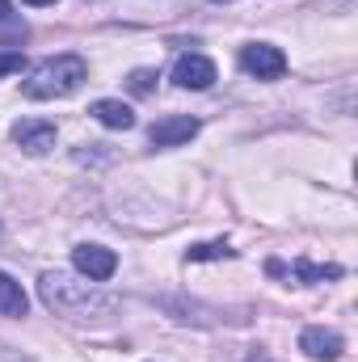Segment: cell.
<instances>
[{
	"label": "cell",
	"mask_w": 358,
	"mask_h": 362,
	"mask_svg": "<svg viewBox=\"0 0 358 362\" xmlns=\"http://www.w3.org/2000/svg\"><path fill=\"white\" fill-rule=\"evenodd\" d=\"M38 299H42L51 312L68 316V320H105V316L118 308V299H114L110 291H101V282H89V278L68 274V270H47L42 274V278H38Z\"/></svg>",
	"instance_id": "1"
},
{
	"label": "cell",
	"mask_w": 358,
	"mask_h": 362,
	"mask_svg": "<svg viewBox=\"0 0 358 362\" xmlns=\"http://www.w3.org/2000/svg\"><path fill=\"white\" fill-rule=\"evenodd\" d=\"M85 81H89V64H85L81 55H55V59H42V64L25 76L21 93H25L30 101H55V97L76 93Z\"/></svg>",
	"instance_id": "2"
},
{
	"label": "cell",
	"mask_w": 358,
	"mask_h": 362,
	"mask_svg": "<svg viewBox=\"0 0 358 362\" xmlns=\"http://www.w3.org/2000/svg\"><path fill=\"white\" fill-rule=\"evenodd\" d=\"M241 72H249L253 81H278L287 72V55L270 42H249L241 47Z\"/></svg>",
	"instance_id": "3"
},
{
	"label": "cell",
	"mask_w": 358,
	"mask_h": 362,
	"mask_svg": "<svg viewBox=\"0 0 358 362\" xmlns=\"http://www.w3.org/2000/svg\"><path fill=\"white\" fill-rule=\"evenodd\" d=\"M55 139H59V131L47 118H21V122H13V144L21 152H30V156H47L55 148Z\"/></svg>",
	"instance_id": "4"
},
{
	"label": "cell",
	"mask_w": 358,
	"mask_h": 362,
	"mask_svg": "<svg viewBox=\"0 0 358 362\" xmlns=\"http://www.w3.org/2000/svg\"><path fill=\"white\" fill-rule=\"evenodd\" d=\"M72 266L89 282H110L114 270H118V257H114V249H101V245H76L72 249Z\"/></svg>",
	"instance_id": "5"
},
{
	"label": "cell",
	"mask_w": 358,
	"mask_h": 362,
	"mask_svg": "<svg viewBox=\"0 0 358 362\" xmlns=\"http://www.w3.org/2000/svg\"><path fill=\"white\" fill-rule=\"evenodd\" d=\"M198 118H190V114H169V118H161V122H152V131H148V139H152V148H181V144H190L194 135H198Z\"/></svg>",
	"instance_id": "6"
},
{
	"label": "cell",
	"mask_w": 358,
	"mask_h": 362,
	"mask_svg": "<svg viewBox=\"0 0 358 362\" xmlns=\"http://www.w3.org/2000/svg\"><path fill=\"white\" fill-rule=\"evenodd\" d=\"M215 64L207 59V55H181L178 64H173V85L178 89H194V93H202V89H211L215 85Z\"/></svg>",
	"instance_id": "7"
},
{
	"label": "cell",
	"mask_w": 358,
	"mask_h": 362,
	"mask_svg": "<svg viewBox=\"0 0 358 362\" xmlns=\"http://www.w3.org/2000/svg\"><path fill=\"white\" fill-rule=\"evenodd\" d=\"M299 350H304L312 362H333V358H342L346 341H342L337 329H321V325H312V329L299 333Z\"/></svg>",
	"instance_id": "8"
},
{
	"label": "cell",
	"mask_w": 358,
	"mask_h": 362,
	"mask_svg": "<svg viewBox=\"0 0 358 362\" xmlns=\"http://www.w3.org/2000/svg\"><path fill=\"white\" fill-rule=\"evenodd\" d=\"M89 114L101 122V127H110V131H131V127H135V110H131L127 101H118V97H101V101H93Z\"/></svg>",
	"instance_id": "9"
},
{
	"label": "cell",
	"mask_w": 358,
	"mask_h": 362,
	"mask_svg": "<svg viewBox=\"0 0 358 362\" xmlns=\"http://www.w3.org/2000/svg\"><path fill=\"white\" fill-rule=\"evenodd\" d=\"M25 312H30V299H25L21 282H13L0 270V316H25Z\"/></svg>",
	"instance_id": "10"
},
{
	"label": "cell",
	"mask_w": 358,
	"mask_h": 362,
	"mask_svg": "<svg viewBox=\"0 0 358 362\" xmlns=\"http://www.w3.org/2000/svg\"><path fill=\"white\" fill-rule=\"evenodd\" d=\"M236 249L228 245V240H207V245H194V249H185V262H224V257H232Z\"/></svg>",
	"instance_id": "11"
},
{
	"label": "cell",
	"mask_w": 358,
	"mask_h": 362,
	"mask_svg": "<svg viewBox=\"0 0 358 362\" xmlns=\"http://www.w3.org/2000/svg\"><path fill=\"white\" fill-rule=\"evenodd\" d=\"M295 282H325V278H342V266H316V262H295L291 266Z\"/></svg>",
	"instance_id": "12"
},
{
	"label": "cell",
	"mask_w": 358,
	"mask_h": 362,
	"mask_svg": "<svg viewBox=\"0 0 358 362\" xmlns=\"http://www.w3.org/2000/svg\"><path fill=\"white\" fill-rule=\"evenodd\" d=\"M152 81H156V72H152V68H139V72H131V81H127V85H131V93L148 97V93H152Z\"/></svg>",
	"instance_id": "13"
},
{
	"label": "cell",
	"mask_w": 358,
	"mask_h": 362,
	"mask_svg": "<svg viewBox=\"0 0 358 362\" xmlns=\"http://www.w3.org/2000/svg\"><path fill=\"white\" fill-rule=\"evenodd\" d=\"M25 68V55L21 51H0V76H17Z\"/></svg>",
	"instance_id": "14"
},
{
	"label": "cell",
	"mask_w": 358,
	"mask_h": 362,
	"mask_svg": "<svg viewBox=\"0 0 358 362\" xmlns=\"http://www.w3.org/2000/svg\"><path fill=\"white\" fill-rule=\"evenodd\" d=\"M0 362H34V358L21 354V350H13V346H0Z\"/></svg>",
	"instance_id": "15"
},
{
	"label": "cell",
	"mask_w": 358,
	"mask_h": 362,
	"mask_svg": "<svg viewBox=\"0 0 358 362\" xmlns=\"http://www.w3.org/2000/svg\"><path fill=\"white\" fill-rule=\"evenodd\" d=\"M249 362H270V354H266V350H253V354H249Z\"/></svg>",
	"instance_id": "16"
},
{
	"label": "cell",
	"mask_w": 358,
	"mask_h": 362,
	"mask_svg": "<svg viewBox=\"0 0 358 362\" xmlns=\"http://www.w3.org/2000/svg\"><path fill=\"white\" fill-rule=\"evenodd\" d=\"M8 8H13V4H8V0H0V21H8Z\"/></svg>",
	"instance_id": "17"
},
{
	"label": "cell",
	"mask_w": 358,
	"mask_h": 362,
	"mask_svg": "<svg viewBox=\"0 0 358 362\" xmlns=\"http://www.w3.org/2000/svg\"><path fill=\"white\" fill-rule=\"evenodd\" d=\"M25 4H55V0H25Z\"/></svg>",
	"instance_id": "18"
},
{
	"label": "cell",
	"mask_w": 358,
	"mask_h": 362,
	"mask_svg": "<svg viewBox=\"0 0 358 362\" xmlns=\"http://www.w3.org/2000/svg\"><path fill=\"white\" fill-rule=\"evenodd\" d=\"M215 4H228V0H215Z\"/></svg>",
	"instance_id": "19"
}]
</instances>
